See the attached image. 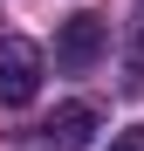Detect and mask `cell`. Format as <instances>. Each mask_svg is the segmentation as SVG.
Instances as JSON below:
<instances>
[{
  "label": "cell",
  "instance_id": "1",
  "mask_svg": "<svg viewBox=\"0 0 144 151\" xmlns=\"http://www.w3.org/2000/svg\"><path fill=\"white\" fill-rule=\"evenodd\" d=\"M103 48H110V21L82 7V14H69V21H62V35H55V69L82 76V69L103 62Z\"/></svg>",
  "mask_w": 144,
  "mask_h": 151
},
{
  "label": "cell",
  "instance_id": "2",
  "mask_svg": "<svg viewBox=\"0 0 144 151\" xmlns=\"http://www.w3.org/2000/svg\"><path fill=\"white\" fill-rule=\"evenodd\" d=\"M34 89H41V48L28 35H7L0 41V103L21 110V103H34Z\"/></svg>",
  "mask_w": 144,
  "mask_h": 151
},
{
  "label": "cell",
  "instance_id": "3",
  "mask_svg": "<svg viewBox=\"0 0 144 151\" xmlns=\"http://www.w3.org/2000/svg\"><path fill=\"white\" fill-rule=\"evenodd\" d=\"M89 137H96V103H62L48 117V144L55 151H89Z\"/></svg>",
  "mask_w": 144,
  "mask_h": 151
},
{
  "label": "cell",
  "instance_id": "4",
  "mask_svg": "<svg viewBox=\"0 0 144 151\" xmlns=\"http://www.w3.org/2000/svg\"><path fill=\"white\" fill-rule=\"evenodd\" d=\"M124 89H144V21H130V48H124Z\"/></svg>",
  "mask_w": 144,
  "mask_h": 151
},
{
  "label": "cell",
  "instance_id": "5",
  "mask_svg": "<svg viewBox=\"0 0 144 151\" xmlns=\"http://www.w3.org/2000/svg\"><path fill=\"white\" fill-rule=\"evenodd\" d=\"M110 151H144V124H137V131H117V137H110Z\"/></svg>",
  "mask_w": 144,
  "mask_h": 151
}]
</instances>
